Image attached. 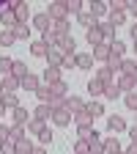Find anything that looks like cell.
Masks as SVG:
<instances>
[{
  "label": "cell",
  "instance_id": "obj_1",
  "mask_svg": "<svg viewBox=\"0 0 137 154\" xmlns=\"http://www.w3.org/2000/svg\"><path fill=\"white\" fill-rule=\"evenodd\" d=\"M47 14H49L52 22H63V19H69V6H66V0H55V3H49Z\"/></svg>",
  "mask_w": 137,
  "mask_h": 154
},
{
  "label": "cell",
  "instance_id": "obj_2",
  "mask_svg": "<svg viewBox=\"0 0 137 154\" xmlns=\"http://www.w3.org/2000/svg\"><path fill=\"white\" fill-rule=\"evenodd\" d=\"M0 22H3V30H14L16 25H19V19H16V14L11 11V8H0Z\"/></svg>",
  "mask_w": 137,
  "mask_h": 154
},
{
  "label": "cell",
  "instance_id": "obj_3",
  "mask_svg": "<svg viewBox=\"0 0 137 154\" xmlns=\"http://www.w3.org/2000/svg\"><path fill=\"white\" fill-rule=\"evenodd\" d=\"M115 83H118L121 91H137V77H132V74H118Z\"/></svg>",
  "mask_w": 137,
  "mask_h": 154
},
{
  "label": "cell",
  "instance_id": "obj_4",
  "mask_svg": "<svg viewBox=\"0 0 137 154\" xmlns=\"http://www.w3.org/2000/svg\"><path fill=\"white\" fill-rule=\"evenodd\" d=\"M71 119H74V116H71L66 107H61V110H55V113H52V121H55V127H69V124H71Z\"/></svg>",
  "mask_w": 137,
  "mask_h": 154
},
{
  "label": "cell",
  "instance_id": "obj_5",
  "mask_svg": "<svg viewBox=\"0 0 137 154\" xmlns=\"http://www.w3.org/2000/svg\"><path fill=\"white\" fill-rule=\"evenodd\" d=\"M33 28H38V30H49L52 28V19H49V14L47 11H41V14H33Z\"/></svg>",
  "mask_w": 137,
  "mask_h": 154
},
{
  "label": "cell",
  "instance_id": "obj_6",
  "mask_svg": "<svg viewBox=\"0 0 137 154\" xmlns=\"http://www.w3.org/2000/svg\"><path fill=\"white\" fill-rule=\"evenodd\" d=\"M16 88H22V80L14 74H6L3 77V94H16Z\"/></svg>",
  "mask_w": 137,
  "mask_h": 154
},
{
  "label": "cell",
  "instance_id": "obj_7",
  "mask_svg": "<svg viewBox=\"0 0 137 154\" xmlns=\"http://www.w3.org/2000/svg\"><path fill=\"white\" fill-rule=\"evenodd\" d=\"M11 119H14V124H22V127H25V124L33 119V113H28V107H22V105H19V107H14Z\"/></svg>",
  "mask_w": 137,
  "mask_h": 154
},
{
  "label": "cell",
  "instance_id": "obj_8",
  "mask_svg": "<svg viewBox=\"0 0 137 154\" xmlns=\"http://www.w3.org/2000/svg\"><path fill=\"white\" fill-rule=\"evenodd\" d=\"M47 63H49L52 69H63V52L58 50V47H52V50L47 52Z\"/></svg>",
  "mask_w": 137,
  "mask_h": 154
},
{
  "label": "cell",
  "instance_id": "obj_9",
  "mask_svg": "<svg viewBox=\"0 0 137 154\" xmlns=\"http://www.w3.org/2000/svg\"><path fill=\"white\" fill-rule=\"evenodd\" d=\"M74 66L77 69H91L93 66V55L91 52H77L74 55Z\"/></svg>",
  "mask_w": 137,
  "mask_h": 154
},
{
  "label": "cell",
  "instance_id": "obj_10",
  "mask_svg": "<svg viewBox=\"0 0 137 154\" xmlns=\"http://www.w3.org/2000/svg\"><path fill=\"white\" fill-rule=\"evenodd\" d=\"M52 113H55V110H52V107H49L47 102H38V107L33 110V119H41V121H49V119H52Z\"/></svg>",
  "mask_w": 137,
  "mask_h": 154
},
{
  "label": "cell",
  "instance_id": "obj_11",
  "mask_svg": "<svg viewBox=\"0 0 137 154\" xmlns=\"http://www.w3.org/2000/svg\"><path fill=\"white\" fill-rule=\"evenodd\" d=\"M63 107H66V110H69V113L74 116V113H80V110H85V102L80 99V96H66V105H63Z\"/></svg>",
  "mask_w": 137,
  "mask_h": 154
},
{
  "label": "cell",
  "instance_id": "obj_12",
  "mask_svg": "<svg viewBox=\"0 0 137 154\" xmlns=\"http://www.w3.org/2000/svg\"><path fill=\"white\" fill-rule=\"evenodd\" d=\"M38 85H41V77H38V74H33V72H30L28 77H22V88H25V91H33V94H36V91H38Z\"/></svg>",
  "mask_w": 137,
  "mask_h": 154
},
{
  "label": "cell",
  "instance_id": "obj_13",
  "mask_svg": "<svg viewBox=\"0 0 137 154\" xmlns=\"http://www.w3.org/2000/svg\"><path fill=\"white\" fill-rule=\"evenodd\" d=\"M74 124H77V129L80 127H93V116L88 110H80V113H74Z\"/></svg>",
  "mask_w": 137,
  "mask_h": 154
},
{
  "label": "cell",
  "instance_id": "obj_14",
  "mask_svg": "<svg viewBox=\"0 0 137 154\" xmlns=\"http://www.w3.org/2000/svg\"><path fill=\"white\" fill-rule=\"evenodd\" d=\"M49 30L58 36V42H61V38H66V36H69V19H63V22H52Z\"/></svg>",
  "mask_w": 137,
  "mask_h": 154
},
{
  "label": "cell",
  "instance_id": "obj_15",
  "mask_svg": "<svg viewBox=\"0 0 137 154\" xmlns=\"http://www.w3.org/2000/svg\"><path fill=\"white\" fill-rule=\"evenodd\" d=\"M93 77H96V80H102L104 85H110V83H115V72H112V69H107V66H102V69H99V72H96Z\"/></svg>",
  "mask_w": 137,
  "mask_h": 154
},
{
  "label": "cell",
  "instance_id": "obj_16",
  "mask_svg": "<svg viewBox=\"0 0 137 154\" xmlns=\"http://www.w3.org/2000/svg\"><path fill=\"white\" fill-rule=\"evenodd\" d=\"M107 129L110 132H124L126 129V121L121 119V116H110V119H107Z\"/></svg>",
  "mask_w": 137,
  "mask_h": 154
},
{
  "label": "cell",
  "instance_id": "obj_17",
  "mask_svg": "<svg viewBox=\"0 0 137 154\" xmlns=\"http://www.w3.org/2000/svg\"><path fill=\"white\" fill-rule=\"evenodd\" d=\"M30 52L36 55V58H47V52H49V47L41 42V38H36V42H30Z\"/></svg>",
  "mask_w": 137,
  "mask_h": 154
},
{
  "label": "cell",
  "instance_id": "obj_18",
  "mask_svg": "<svg viewBox=\"0 0 137 154\" xmlns=\"http://www.w3.org/2000/svg\"><path fill=\"white\" fill-rule=\"evenodd\" d=\"M58 50L63 52V58H66V55H77V52H74V38H71V36L61 38V42H58Z\"/></svg>",
  "mask_w": 137,
  "mask_h": 154
},
{
  "label": "cell",
  "instance_id": "obj_19",
  "mask_svg": "<svg viewBox=\"0 0 137 154\" xmlns=\"http://www.w3.org/2000/svg\"><path fill=\"white\" fill-rule=\"evenodd\" d=\"M88 146H91V151H88V154H104V140L99 138V132H96L93 138L88 140Z\"/></svg>",
  "mask_w": 137,
  "mask_h": 154
},
{
  "label": "cell",
  "instance_id": "obj_20",
  "mask_svg": "<svg viewBox=\"0 0 137 154\" xmlns=\"http://www.w3.org/2000/svg\"><path fill=\"white\" fill-rule=\"evenodd\" d=\"M112 55V50H110V44H99V47H93V58H96V61H107V58Z\"/></svg>",
  "mask_w": 137,
  "mask_h": 154
},
{
  "label": "cell",
  "instance_id": "obj_21",
  "mask_svg": "<svg viewBox=\"0 0 137 154\" xmlns=\"http://www.w3.org/2000/svg\"><path fill=\"white\" fill-rule=\"evenodd\" d=\"M85 36H88V42H91L93 47H99V44L104 42V38H102V28H99V25H96V28H88V33H85Z\"/></svg>",
  "mask_w": 137,
  "mask_h": 154
},
{
  "label": "cell",
  "instance_id": "obj_22",
  "mask_svg": "<svg viewBox=\"0 0 137 154\" xmlns=\"http://www.w3.org/2000/svg\"><path fill=\"white\" fill-rule=\"evenodd\" d=\"M14 14H16V19H19V22H28V17H30V8H28V3H25V0H19V3H16Z\"/></svg>",
  "mask_w": 137,
  "mask_h": 154
},
{
  "label": "cell",
  "instance_id": "obj_23",
  "mask_svg": "<svg viewBox=\"0 0 137 154\" xmlns=\"http://www.w3.org/2000/svg\"><path fill=\"white\" fill-rule=\"evenodd\" d=\"M44 83H49V85L61 83V69H52V66H47V69H44Z\"/></svg>",
  "mask_w": 137,
  "mask_h": 154
},
{
  "label": "cell",
  "instance_id": "obj_24",
  "mask_svg": "<svg viewBox=\"0 0 137 154\" xmlns=\"http://www.w3.org/2000/svg\"><path fill=\"white\" fill-rule=\"evenodd\" d=\"M36 96H38V102H49V96H52V85L41 80V85H38V91H36Z\"/></svg>",
  "mask_w": 137,
  "mask_h": 154
},
{
  "label": "cell",
  "instance_id": "obj_25",
  "mask_svg": "<svg viewBox=\"0 0 137 154\" xmlns=\"http://www.w3.org/2000/svg\"><path fill=\"white\" fill-rule=\"evenodd\" d=\"M47 129V121H41V119H30L28 121V132H33V135H41Z\"/></svg>",
  "mask_w": 137,
  "mask_h": 154
},
{
  "label": "cell",
  "instance_id": "obj_26",
  "mask_svg": "<svg viewBox=\"0 0 137 154\" xmlns=\"http://www.w3.org/2000/svg\"><path fill=\"white\" fill-rule=\"evenodd\" d=\"M102 28V38H104V44H112L115 42V28L110 25V22H104V25H99Z\"/></svg>",
  "mask_w": 137,
  "mask_h": 154
},
{
  "label": "cell",
  "instance_id": "obj_27",
  "mask_svg": "<svg viewBox=\"0 0 137 154\" xmlns=\"http://www.w3.org/2000/svg\"><path fill=\"white\" fill-rule=\"evenodd\" d=\"M110 11V6L104 3V0H93V3H91V14L93 17H102V14H107Z\"/></svg>",
  "mask_w": 137,
  "mask_h": 154
},
{
  "label": "cell",
  "instance_id": "obj_28",
  "mask_svg": "<svg viewBox=\"0 0 137 154\" xmlns=\"http://www.w3.org/2000/svg\"><path fill=\"white\" fill-rule=\"evenodd\" d=\"M77 22L85 25V28H96V17L91 11H82V14H77Z\"/></svg>",
  "mask_w": 137,
  "mask_h": 154
},
{
  "label": "cell",
  "instance_id": "obj_29",
  "mask_svg": "<svg viewBox=\"0 0 137 154\" xmlns=\"http://www.w3.org/2000/svg\"><path fill=\"white\" fill-rule=\"evenodd\" d=\"M88 91H91V96H104V83L93 77V80L88 83Z\"/></svg>",
  "mask_w": 137,
  "mask_h": 154
},
{
  "label": "cell",
  "instance_id": "obj_30",
  "mask_svg": "<svg viewBox=\"0 0 137 154\" xmlns=\"http://www.w3.org/2000/svg\"><path fill=\"white\" fill-rule=\"evenodd\" d=\"M121 151V140L118 138H107L104 140V154H118Z\"/></svg>",
  "mask_w": 137,
  "mask_h": 154
},
{
  "label": "cell",
  "instance_id": "obj_31",
  "mask_svg": "<svg viewBox=\"0 0 137 154\" xmlns=\"http://www.w3.org/2000/svg\"><path fill=\"white\" fill-rule=\"evenodd\" d=\"M121 74H132V77H137V61H132V58H124Z\"/></svg>",
  "mask_w": 137,
  "mask_h": 154
},
{
  "label": "cell",
  "instance_id": "obj_32",
  "mask_svg": "<svg viewBox=\"0 0 137 154\" xmlns=\"http://www.w3.org/2000/svg\"><path fill=\"white\" fill-rule=\"evenodd\" d=\"M11 74H14V77H19V80H22V77H28V74H30V72H28V63H22V61H14Z\"/></svg>",
  "mask_w": 137,
  "mask_h": 154
},
{
  "label": "cell",
  "instance_id": "obj_33",
  "mask_svg": "<svg viewBox=\"0 0 137 154\" xmlns=\"http://www.w3.org/2000/svg\"><path fill=\"white\" fill-rule=\"evenodd\" d=\"M121 66H124V58H121V55H110V58H107V69H112V72L121 74Z\"/></svg>",
  "mask_w": 137,
  "mask_h": 154
},
{
  "label": "cell",
  "instance_id": "obj_34",
  "mask_svg": "<svg viewBox=\"0 0 137 154\" xmlns=\"http://www.w3.org/2000/svg\"><path fill=\"white\" fill-rule=\"evenodd\" d=\"M118 96H121L118 83H110V85H104V99H118Z\"/></svg>",
  "mask_w": 137,
  "mask_h": 154
},
{
  "label": "cell",
  "instance_id": "obj_35",
  "mask_svg": "<svg viewBox=\"0 0 137 154\" xmlns=\"http://www.w3.org/2000/svg\"><path fill=\"white\" fill-rule=\"evenodd\" d=\"M11 69H14V58H8V55H3L0 58V74H11Z\"/></svg>",
  "mask_w": 137,
  "mask_h": 154
},
{
  "label": "cell",
  "instance_id": "obj_36",
  "mask_svg": "<svg viewBox=\"0 0 137 154\" xmlns=\"http://www.w3.org/2000/svg\"><path fill=\"white\" fill-rule=\"evenodd\" d=\"M14 36H16V38H30V25H28V22H19V25L14 28Z\"/></svg>",
  "mask_w": 137,
  "mask_h": 154
},
{
  "label": "cell",
  "instance_id": "obj_37",
  "mask_svg": "<svg viewBox=\"0 0 137 154\" xmlns=\"http://www.w3.org/2000/svg\"><path fill=\"white\" fill-rule=\"evenodd\" d=\"M16 151H19V154H30V151H33L30 138H19V140H16Z\"/></svg>",
  "mask_w": 137,
  "mask_h": 154
},
{
  "label": "cell",
  "instance_id": "obj_38",
  "mask_svg": "<svg viewBox=\"0 0 137 154\" xmlns=\"http://www.w3.org/2000/svg\"><path fill=\"white\" fill-rule=\"evenodd\" d=\"M124 19H126V11H112V8H110V25H112V28H118Z\"/></svg>",
  "mask_w": 137,
  "mask_h": 154
},
{
  "label": "cell",
  "instance_id": "obj_39",
  "mask_svg": "<svg viewBox=\"0 0 137 154\" xmlns=\"http://www.w3.org/2000/svg\"><path fill=\"white\" fill-rule=\"evenodd\" d=\"M85 110L93 116V119H96V116H104V107H102V102H88V105H85Z\"/></svg>",
  "mask_w": 137,
  "mask_h": 154
},
{
  "label": "cell",
  "instance_id": "obj_40",
  "mask_svg": "<svg viewBox=\"0 0 137 154\" xmlns=\"http://www.w3.org/2000/svg\"><path fill=\"white\" fill-rule=\"evenodd\" d=\"M47 105H49L52 110H61V107L66 105V96H58V94H52V96H49V102H47Z\"/></svg>",
  "mask_w": 137,
  "mask_h": 154
},
{
  "label": "cell",
  "instance_id": "obj_41",
  "mask_svg": "<svg viewBox=\"0 0 137 154\" xmlns=\"http://www.w3.org/2000/svg\"><path fill=\"white\" fill-rule=\"evenodd\" d=\"M14 42H16L14 30H0V44H3V47H8V44H14Z\"/></svg>",
  "mask_w": 137,
  "mask_h": 154
},
{
  "label": "cell",
  "instance_id": "obj_42",
  "mask_svg": "<svg viewBox=\"0 0 137 154\" xmlns=\"http://www.w3.org/2000/svg\"><path fill=\"white\" fill-rule=\"evenodd\" d=\"M19 138H25V127H22V124H11V138H8V140L16 143Z\"/></svg>",
  "mask_w": 137,
  "mask_h": 154
},
{
  "label": "cell",
  "instance_id": "obj_43",
  "mask_svg": "<svg viewBox=\"0 0 137 154\" xmlns=\"http://www.w3.org/2000/svg\"><path fill=\"white\" fill-rule=\"evenodd\" d=\"M88 151H91L88 140H82V138H77V140H74V154H88Z\"/></svg>",
  "mask_w": 137,
  "mask_h": 154
},
{
  "label": "cell",
  "instance_id": "obj_44",
  "mask_svg": "<svg viewBox=\"0 0 137 154\" xmlns=\"http://www.w3.org/2000/svg\"><path fill=\"white\" fill-rule=\"evenodd\" d=\"M124 102H126L129 110H137V91H129V94L124 96Z\"/></svg>",
  "mask_w": 137,
  "mask_h": 154
},
{
  "label": "cell",
  "instance_id": "obj_45",
  "mask_svg": "<svg viewBox=\"0 0 137 154\" xmlns=\"http://www.w3.org/2000/svg\"><path fill=\"white\" fill-rule=\"evenodd\" d=\"M0 154H19V151H16V143H14V140L0 143Z\"/></svg>",
  "mask_w": 137,
  "mask_h": 154
},
{
  "label": "cell",
  "instance_id": "obj_46",
  "mask_svg": "<svg viewBox=\"0 0 137 154\" xmlns=\"http://www.w3.org/2000/svg\"><path fill=\"white\" fill-rule=\"evenodd\" d=\"M69 14H82V0H66Z\"/></svg>",
  "mask_w": 137,
  "mask_h": 154
},
{
  "label": "cell",
  "instance_id": "obj_47",
  "mask_svg": "<svg viewBox=\"0 0 137 154\" xmlns=\"http://www.w3.org/2000/svg\"><path fill=\"white\" fill-rule=\"evenodd\" d=\"M110 50H112V55H121V58H124V52H126V44H124V42H118V38H115V42L110 44Z\"/></svg>",
  "mask_w": 137,
  "mask_h": 154
},
{
  "label": "cell",
  "instance_id": "obj_48",
  "mask_svg": "<svg viewBox=\"0 0 137 154\" xmlns=\"http://www.w3.org/2000/svg\"><path fill=\"white\" fill-rule=\"evenodd\" d=\"M3 105H6V107H11V110H14V107H19L16 94H3Z\"/></svg>",
  "mask_w": 137,
  "mask_h": 154
},
{
  "label": "cell",
  "instance_id": "obj_49",
  "mask_svg": "<svg viewBox=\"0 0 137 154\" xmlns=\"http://www.w3.org/2000/svg\"><path fill=\"white\" fill-rule=\"evenodd\" d=\"M52 94H58V96H69L66 83H63V80H61V83H55V85H52Z\"/></svg>",
  "mask_w": 137,
  "mask_h": 154
},
{
  "label": "cell",
  "instance_id": "obj_50",
  "mask_svg": "<svg viewBox=\"0 0 137 154\" xmlns=\"http://www.w3.org/2000/svg\"><path fill=\"white\" fill-rule=\"evenodd\" d=\"M49 140H52V132H49V127H47V129H44L41 135H38V146H47Z\"/></svg>",
  "mask_w": 137,
  "mask_h": 154
},
{
  "label": "cell",
  "instance_id": "obj_51",
  "mask_svg": "<svg viewBox=\"0 0 137 154\" xmlns=\"http://www.w3.org/2000/svg\"><path fill=\"white\" fill-rule=\"evenodd\" d=\"M11 138V127H6V124H0V143H6Z\"/></svg>",
  "mask_w": 137,
  "mask_h": 154
},
{
  "label": "cell",
  "instance_id": "obj_52",
  "mask_svg": "<svg viewBox=\"0 0 137 154\" xmlns=\"http://www.w3.org/2000/svg\"><path fill=\"white\" fill-rule=\"evenodd\" d=\"M132 17H137V0H129V8H126Z\"/></svg>",
  "mask_w": 137,
  "mask_h": 154
},
{
  "label": "cell",
  "instance_id": "obj_53",
  "mask_svg": "<svg viewBox=\"0 0 137 154\" xmlns=\"http://www.w3.org/2000/svg\"><path fill=\"white\" fill-rule=\"evenodd\" d=\"M129 138H132V143H137V124H134V127L129 129Z\"/></svg>",
  "mask_w": 137,
  "mask_h": 154
},
{
  "label": "cell",
  "instance_id": "obj_54",
  "mask_svg": "<svg viewBox=\"0 0 137 154\" xmlns=\"http://www.w3.org/2000/svg\"><path fill=\"white\" fill-rule=\"evenodd\" d=\"M30 154H47V146H33Z\"/></svg>",
  "mask_w": 137,
  "mask_h": 154
},
{
  "label": "cell",
  "instance_id": "obj_55",
  "mask_svg": "<svg viewBox=\"0 0 137 154\" xmlns=\"http://www.w3.org/2000/svg\"><path fill=\"white\" fill-rule=\"evenodd\" d=\"M129 33H132V38H134V44H137V25H132V30H129Z\"/></svg>",
  "mask_w": 137,
  "mask_h": 154
},
{
  "label": "cell",
  "instance_id": "obj_56",
  "mask_svg": "<svg viewBox=\"0 0 137 154\" xmlns=\"http://www.w3.org/2000/svg\"><path fill=\"white\" fill-rule=\"evenodd\" d=\"M126 154H137V143H132V146L126 149Z\"/></svg>",
  "mask_w": 137,
  "mask_h": 154
},
{
  "label": "cell",
  "instance_id": "obj_57",
  "mask_svg": "<svg viewBox=\"0 0 137 154\" xmlns=\"http://www.w3.org/2000/svg\"><path fill=\"white\" fill-rule=\"evenodd\" d=\"M6 110V105H3V96H0V113H3Z\"/></svg>",
  "mask_w": 137,
  "mask_h": 154
},
{
  "label": "cell",
  "instance_id": "obj_58",
  "mask_svg": "<svg viewBox=\"0 0 137 154\" xmlns=\"http://www.w3.org/2000/svg\"><path fill=\"white\" fill-rule=\"evenodd\" d=\"M0 96H3V80H0Z\"/></svg>",
  "mask_w": 137,
  "mask_h": 154
},
{
  "label": "cell",
  "instance_id": "obj_59",
  "mask_svg": "<svg viewBox=\"0 0 137 154\" xmlns=\"http://www.w3.org/2000/svg\"><path fill=\"white\" fill-rule=\"evenodd\" d=\"M134 52H137V44H134Z\"/></svg>",
  "mask_w": 137,
  "mask_h": 154
},
{
  "label": "cell",
  "instance_id": "obj_60",
  "mask_svg": "<svg viewBox=\"0 0 137 154\" xmlns=\"http://www.w3.org/2000/svg\"><path fill=\"white\" fill-rule=\"evenodd\" d=\"M118 154H126V151H118Z\"/></svg>",
  "mask_w": 137,
  "mask_h": 154
}]
</instances>
